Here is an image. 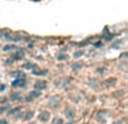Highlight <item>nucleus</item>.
<instances>
[{
	"label": "nucleus",
	"instance_id": "nucleus-1",
	"mask_svg": "<svg viewBox=\"0 0 128 124\" xmlns=\"http://www.w3.org/2000/svg\"><path fill=\"white\" fill-rule=\"evenodd\" d=\"M38 120L43 123H46L51 120V113L47 112V111H42L39 114H38Z\"/></svg>",
	"mask_w": 128,
	"mask_h": 124
},
{
	"label": "nucleus",
	"instance_id": "nucleus-2",
	"mask_svg": "<svg viewBox=\"0 0 128 124\" xmlns=\"http://www.w3.org/2000/svg\"><path fill=\"white\" fill-rule=\"evenodd\" d=\"M64 114H65V117L67 120H73L77 115V112H75V108H73V107H67Z\"/></svg>",
	"mask_w": 128,
	"mask_h": 124
},
{
	"label": "nucleus",
	"instance_id": "nucleus-3",
	"mask_svg": "<svg viewBox=\"0 0 128 124\" xmlns=\"http://www.w3.org/2000/svg\"><path fill=\"white\" fill-rule=\"evenodd\" d=\"M45 87H46V82H45L44 80H37L35 84H34V88L36 89V90H43V89H45Z\"/></svg>",
	"mask_w": 128,
	"mask_h": 124
},
{
	"label": "nucleus",
	"instance_id": "nucleus-4",
	"mask_svg": "<svg viewBox=\"0 0 128 124\" xmlns=\"http://www.w3.org/2000/svg\"><path fill=\"white\" fill-rule=\"evenodd\" d=\"M22 94L19 93V91H14V93H11L10 94V99L11 100H14V102H16V100H19V99H22Z\"/></svg>",
	"mask_w": 128,
	"mask_h": 124
},
{
	"label": "nucleus",
	"instance_id": "nucleus-5",
	"mask_svg": "<svg viewBox=\"0 0 128 124\" xmlns=\"http://www.w3.org/2000/svg\"><path fill=\"white\" fill-rule=\"evenodd\" d=\"M40 96V91L39 90H36V89H34V90H32L28 94V97H30L32 99H35V98H38Z\"/></svg>",
	"mask_w": 128,
	"mask_h": 124
},
{
	"label": "nucleus",
	"instance_id": "nucleus-6",
	"mask_svg": "<svg viewBox=\"0 0 128 124\" xmlns=\"http://www.w3.org/2000/svg\"><path fill=\"white\" fill-rule=\"evenodd\" d=\"M34 114H35V112L34 111H28V112H26L25 114H22L24 115V121H28V120H32L34 116Z\"/></svg>",
	"mask_w": 128,
	"mask_h": 124
},
{
	"label": "nucleus",
	"instance_id": "nucleus-7",
	"mask_svg": "<svg viewBox=\"0 0 128 124\" xmlns=\"http://www.w3.org/2000/svg\"><path fill=\"white\" fill-rule=\"evenodd\" d=\"M24 85H25V80H24V79H20V78L16 79V80L12 82V86H14V87H20V86H24Z\"/></svg>",
	"mask_w": 128,
	"mask_h": 124
},
{
	"label": "nucleus",
	"instance_id": "nucleus-8",
	"mask_svg": "<svg viewBox=\"0 0 128 124\" xmlns=\"http://www.w3.org/2000/svg\"><path fill=\"white\" fill-rule=\"evenodd\" d=\"M105 84H106L107 87L115 86V85H116V78H109V79H107V80L105 81Z\"/></svg>",
	"mask_w": 128,
	"mask_h": 124
},
{
	"label": "nucleus",
	"instance_id": "nucleus-9",
	"mask_svg": "<svg viewBox=\"0 0 128 124\" xmlns=\"http://www.w3.org/2000/svg\"><path fill=\"white\" fill-rule=\"evenodd\" d=\"M82 67H83V62L79 61V62H75L73 66H72V69H73L74 71H78V70H80Z\"/></svg>",
	"mask_w": 128,
	"mask_h": 124
},
{
	"label": "nucleus",
	"instance_id": "nucleus-10",
	"mask_svg": "<svg viewBox=\"0 0 128 124\" xmlns=\"http://www.w3.org/2000/svg\"><path fill=\"white\" fill-rule=\"evenodd\" d=\"M83 54H84L83 50H79V51H77V52H74L73 53V58H75V59L81 58V56H83Z\"/></svg>",
	"mask_w": 128,
	"mask_h": 124
},
{
	"label": "nucleus",
	"instance_id": "nucleus-11",
	"mask_svg": "<svg viewBox=\"0 0 128 124\" xmlns=\"http://www.w3.org/2000/svg\"><path fill=\"white\" fill-rule=\"evenodd\" d=\"M24 68L30 69V70H35L37 67H36V64H33V63H26V64H24Z\"/></svg>",
	"mask_w": 128,
	"mask_h": 124
},
{
	"label": "nucleus",
	"instance_id": "nucleus-12",
	"mask_svg": "<svg viewBox=\"0 0 128 124\" xmlns=\"http://www.w3.org/2000/svg\"><path fill=\"white\" fill-rule=\"evenodd\" d=\"M22 56H24V53H22H22H20V52H18V53L14 54V59H15V60H19V59H22Z\"/></svg>",
	"mask_w": 128,
	"mask_h": 124
},
{
	"label": "nucleus",
	"instance_id": "nucleus-13",
	"mask_svg": "<svg viewBox=\"0 0 128 124\" xmlns=\"http://www.w3.org/2000/svg\"><path fill=\"white\" fill-rule=\"evenodd\" d=\"M8 40L14 41V42H17V41L20 40V37H19V36H9V37H8Z\"/></svg>",
	"mask_w": 128,
	"mask_h": 124
},
{
	"label": "nucleus",
	"instance_id": "nucleus-14",
	"mask_svg": "<svg viewBox=\"0 0 128 124\" xmlns=\"http://www.w3.org/2000/svg\"><path fill=\"white\" fill-rule=\"evenodd\" d=\"M12 49H15L14 45H7V46H5L4 48V50L5 51H8V50H12Z\"/></svg>",
	"mask_w": 128,
	"mask_h": 124
},
{
	"label": "nucleus",
	"instance_id": "nucleus-15",
	"mask_svg": "<svg viewBox=\"0 0 128 124\" xmlns=\"http://www.w3.org/2000/svg\"><path fill=\"white\" fill-rule=\"evenodd\" d=\"M66 59V55H59L57 56V60H65Z\"/></svg>",
	"mask_w": 128,
	"mask_h": 124
},
{
	"label": "nucleus",
	"instance_id": "nucleus-16",
	"mask_svg": "<svg viewBox=\"0 0 128 124\" xmlns=\"http://www.w3.org/2000/svg\"><path fill=\"white\" fill-rule=\"evenodd\" d=\"M0 124H8V122H7V120L2 118V120H0Z\"/></svg>",
	"mask_w": 128,
	"mask_h": 124
},
{
	"label": "nucleus",
	"instance_id": "nucleus-17",
	"mask_svg": "<svg viewBox=\"0 0 128 124\" xmlns=\"http://www.w3.org/2000/svg\"><path fill=\"white\" fill-rule=\"evenodd\" d=\"M1 90H5V86L4 85H2V86H0V91Z\"/></svg>",
	"mask_w": 128,
	"mask_h": 124
},
{
	"label": "nucleus",
	"instance_id": "nucleus-18",
	"mask_svg": "<svg viewBox=\"0 0 128 124\" xmlns=\"http://www.w3.org/2000/svg\"><path fill=\"white\" fill-rule=\"evenodd\" d=\"M30 124H36V123H30Z\"/></svg>",
	"mask_w": 128,
	"mask_h": 124
}]
</instances>
